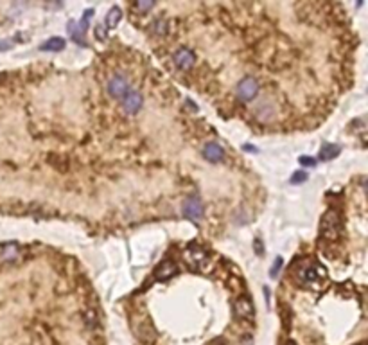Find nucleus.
Instances as JSON below:
<instances>
[{
  "label": "nucleus",
  "instance_id": "nucleus-1",
  "mask_svg": "<svg viewBox=\"0 0 368 345\" xmlns=\"http://www.w3.org/2000/svg\"><path fill=\"white\" fill-rule=\"evenodd\" d=\"M327 277V272L325 268L321 266V264H318V262H313L311 266L304 268V270H300L298 273V279L300 283L304 284V286H313V288H318L321 286V283H323V279Z\"/></svg>",
  "mask_w": 368,
  "mask_h": 345
},
{
  "label": "nucleus",
  "instance_id": "nucleus-2",
  "mask_svg": "<svg viewBox=\"0 0 368 345\" xmlns=\"http://www.w3.org/2000/svg\"><path fill=\"white\" fill-rule=\"evenodd\" d=\"M259 90H261V86H259L257 79L253 78V76H246V78H242L237 83L236 95L237 99L242 101V103H250V101H253L259 95Z\"/></svg>",
  "mask_w": 368,
  "mask_h": 345
},
{
  "label": "nucleus",
  "instance_id": "nucleus-3",
  "mask_svg": "<svg viewBox=\"0 0 368 345\" xmlns=\"http://www.w3.org/2000/svg\"><path fill=\"white\" fill-rule=\"evenodd\" d=\"M106 90H108V94H110L111 97H115V99H124V97L128 95V92H130L131 88H130L128 78H124L122 74H115V76H111L110 78Z\"/></svg>",
  "mask_w": 368,
  "mask_h": 345
},
{
  "label": "nucleus",
  "instance_id": "nucleus-4",
  "mask_svg": "<svg viewBox=\"0 0 368 345\" xmlns=\"http://www.w3.org/2000/svg\"><path fill=\"white\" fill-rule=\"evenodd\" d=\"M92 15H94V11L86 9L84 11L83 20L79 22V24H76L74 20L69 22V34L79 43V45H84V43H86L84 42V32H86V27H88V22H90V18H92Z\"/></svg>",
  "mask_w": 368,
  "mask_h": 345
},
{
  "label": "nucleus",
  "instance_id": "nucleus-5",
  "mask_svg": "<svg viewBox=\"0 0 368 345\" xmlns=\"http://www.w3.org/2000/svg\"><path fill=\"white\" fill-rule=\"evenodd\" d=\"M338 234H340V221H338V216L334 210H329L325 212L323 220H321V235L325 239H336Z\"/></svg>",
  "mask_w": 368,
  "mask_h": 345
},
{
  "label": "nucleus",
  "instance_id": "nucleus-6",
  "mask_svg": "<svg viewBox=\"0 0 368 345\" xmlns=\"http://www.w3.org/2000/svg\"><path fill=\"white\" fill-rule=\"evenodd\" d=\"M185 261L189 262L194 270H205L207 264H209V256H207L205 250H201L198 246H190L185 250Z\"/></svg>",
  "mask_w": 368,
  "mask_h": 345
},
{
  "label": "nucleus",
  "instance_id": "nucleus-7",
  "mask_svg": "<svg viewBox=\"0 0 368 345\" xmlns=\"http://www.w3.org/2000/svg\"><path fill=\"white\" fill-rule=\"evenodd\" d=\"M173 61H174V65H176V68H180V70H189V68L194 67L196 54H194V51H192V49L182 47V49H178V51L174 53Z\"/></svg>",
  "mask_w": 368,
  "mask_h": 345
},
{
  "label": "nucleus",
  "instance_id": "nucleus-8",
  "mask_svg": "<svg viewBox=\"0 0 368 345\" xmlns=\"http://www.w3.org/2000/svg\"><path fill=\"white\" fill-rule=\"evenodd\" d=\"M142 94H138V92H135V90H130L128 92V95L122 99V108H124V112L126 114H137L140 108H142Z\"/></svg>",
  "mask_w": 368,
  "mask_h": 345
},
{
  "label": "nucleus",
  "instance_id": "nucleus-9",
  "mask_svg": "<svg viewBox=\"0 0 368 345\" xmlns=\"http://www.w3.org/2000/svg\"><path fill=\"white\" fill-rule=\"evenodd\" d=\"M184 214L192 221H200L203 218V205L198 198H189L184 203Z\"/></svg>",
  "mask_w": 368,
  "mask_h": 345
},
{
  "label": "nucleus",
  "instance_id": "nucleus-10",
  "mask_svg": "<svg viewBox=\"0 0 368 345\" xmlns=\"http://www.w3.org/2000/svg\"><path fill=\"white\" fill-rule=\"evenodd\" d=\"M234 311H236L237 316L242 320H252L253 313H255V311H253V304L250 302V298H246V297L237 298L236 302H234Z\"/></svg>",
  "mask_w": 368,
  "mask_h": 345
},
{
  "label": "nucleus",
  "instance_id": "nucleus-11",
  "mask_svg": "<svg viewBox=\"0 0 368 345\" xmlns=\"http://www.w3.org/2000/svg\"><path fill=\"white\" fill-rule=\"evenodd\" d=\"M203 155H205V158L210 160V162H221V160L225 158V149H223L219 144H216V142H209V144L203 147Z\"/></svg>",
  "mask_w": 368,
  "mask_h": 345
},
{
  "label": "nucleus",
  "instance_id": "nucleus-12",
  "mask_svg": "<svg viewBox=\"0 0 368 345\" xmlns=\"http://www.w3.org/2000/svg\"><path fill=\"white\" fill-rule=\"evenodd\" d=\"M18 256H20V248H18L16 245H4V246H0V262L15 261Z\"/></svg>",
  "mask_w": 368,
  "mask_h": 345
},
{
  "label": "nucleus",
  "instance_id": "nucleus-13",
  "mask_svg": "<svg viewBox=\"0 0 368 345\" xmlns=\"http://www.w3.org/2000/svg\"><path fill=\"white\" fill-rule=\"evenodd\" d=\"M40 49H42V51H47V53H59V51L65 49V40L63 38H51V40H47Z\"/></svg>",
  "mask_w": 368,
  "mask_h": 345
},
{
  "label": "nucleus",
  "instance_id": "nucleus-14",
  "mask_svg": "<svg viewBox=\"0 0 368 345\" xmlns=\"http://www.w3.org/2000/svg\"><path fill=\"white\" fill-rule=\"evenodd\" d=\"M176 273V264L171 261H165L160 264V268L157 270V279L158 281H162V279H167L171 277V275H174Z\"/></svg>",
  "mask_w": 368,
  "mask_h": 345
},
{
  "label": "nucleus",
  "instance_id": "nucleus-15",
  "mask_svg": "<svg viewBox=\"0 0 368 345\" xmlns=\"http://www.w3.org/2000/svg\"><path fill=\"white\" fill-rule=\"evenodd\" d=\"M340 146L338 144H325V146L321 147L320 151V158L321 160H332V158H336L338 155H340Z\"/></svg>",
  "mask_w": 368,
  "mask_h": 345
},
{
  "label": "nucleus",
  "instance_id": "nucleus-16",
  "mask_svg": "<svg viewBox=\"0 0 368 345\" xmlns=\"http://www.w3.org/2000/svg\"><path fill=\"white\" fill-rule=\"evenodd\" d=\"M121 18H122L121 9H119V7H111V9L108 11V15H106V20H105L106 27H108V29L117 27V24L121 22Z\"/></svg>",
  "mask_w": 368,
  "mask_h": 345
},
{
  "label": "nucleus",
  "instance_id": "nucleus-17",
  "mask_svg": "<svg viewBox=\"0 0 368 345\" xmlns=\"http://www.w3.org/2000/svg\"><path fill=\"white\" fill-rule=\"evenodd\" d=\"M151 27H153V32H157V34H160V36L169 32V22H167V18H163V16L155 18Z\"/></svg>",
  "mask_w": 368,
  "mask_h": 345
},
{
  "label": "nucleus",
  "instance_id": "nucleus-18",
  "mask_svg": "<svg viewBox=\"0 0 368 345\" xmlns=\"http://www.w3.org/2000/svg\"><path fill=\"white\" fill-rule=\"evenodd\" d=\"M282 264H284V259H282V257H277V259H275V262H273V266H271V270H269V275H271L273 279L279 275Z\"/></svg>",
  "mask_w": 368,
  "mask_h": 345
},
{
  "label": "nucleus",
  "instance_id": "nucleus-19",
  "mask_svg": "<svg viewBox=\"0 0 368 345\" xmlns=\"http://www.w3.org/2000/svg\"><path fill=\"white\" fill-rule=\"evenodd\" d=\"M307 180V172H304V171H296L291 176V182L293 183H302V182H305Z\"/></svg>",
  "mask_w": 368,
  "mask_h": 345
},
{
  "label": "nucleus",
  "instance_id": "nucleus-20",
  "mask_svg": "<svg viewBox=\"0 0 368 345\" xmlns=\"http://www.w3.org/2000/svg\"><path fill=\"white\" fill-rule=\"evenodd\" d=\"M300 164H302V166H305V168H315L316 160L313 157H307V155H304V157H300Z\"/></svg>",
  "mask_w": 368,
  "mask_h": 345
},
{
  "label": "nucleus",
  "instance_id": "nucleus-21",
  "mask_svg": "<svg viewBox=\"0 0 368 345\" xmlns=\"http://www.w3.org/2000/svg\"><path fill=\"white\" fill-rule=\"evenodd\" d=\"M95 38H97L99 42H105V40H106V29L103 26L95 27Z\"/></svg>",
  "mask_w": 368,
  "mask_h": 345
},
{
  "label": "nucleus",
  "instance_id": "nucleus-22",
  "mask_svg": "<svg viewBox=\"0 0 368 345\" xmlns=\"http://www.w3.org/2000/svg\"><path fill=\"white\" fill-rule=\"evenodd\" d=\"M153 2H135V7H137L138 11H149L153 9Z\"/></svg>",
  "mask_w": 368,
  "mask_h": 345
},
{
  "label": "nucleus",
  "instance_id": "nucleus-23",
  "mask_svg": "<svg viewBox=\"0 0 368 345\" xmlns=\"http://www.w3.org/2000/svg\"><path fill=\"white\" fill-rule=\"evenodd\" d=\"M13 43L11 42H0V51H5V49H9Z\"/></svg>",
  "mask_w": 368,
  "mask_h": 345
},
{
  "label": "nucleus",
  "instance_id": "nucleus-24",
  "mask_svg": "<svg viewBox=\"0 0 368 345\" xmlns=\"http://www.w3.org/2000/svg\"><path fill=\"white\" fill-rule=\"evenodd\" d=\"M255 246H257V254H263V246H261V241H255Z\"/></svg>",
  "mask_w": 368,
  "mask_h": 345
},
{
  "label": "nucleus",
  "instance_id": "nucleus-25",
  "mask_svg": "<svg viewBox=\"0 0 368 345\" xmlns=\"http://www.w3.org/2000/svg\"><path fill=\"white\" fill-rule=\"evenodd\" d=\"M288 345H294V344H293V342H289V344H288Z\"/></svg>",
  "mask_w": 368,
  "mask_h": 345
},
{
  "label": "nucleus",
  "instance_id": "nucleus-26",
  "mask_svg": "<svg viewBox=\"0 0 368 345\" xmlns=\"http://www.w3.org/2000/svg\"><path fill=\"white\" fill-rule=\"evenodd\" d=\"M361 345H363V344H361Z\"/></svg>",
  "mask_w": 368,
  "mask_h": 345
}]
</instances>
